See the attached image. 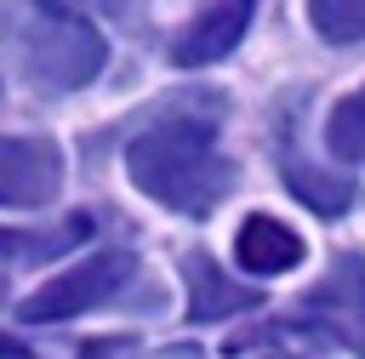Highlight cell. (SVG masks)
Listing matches in <instances>:
<instances>
[{"instance_id":"1","label":"cell","mask_w":365,"mask_h":359,"mask_svg":"<svg viewBox=\"0 0 365 359\" xmlns=\"http://www.w3.org/2000/svg\"><path fill=\"white\" fill-rule=\"evenodd\" d=\"M125 171L137 194L182 217H211L234 188V160L217 148L211 114H194V108H177L148 131H137L125 148Z\"/></svg>"},{"instance_id":"2","label":"cell","mask_w":365,"mask_h":359,"mask_svg":"<svg viewBox=\"0 0 365 359\" xmlns=\"http://www.w3.org/2000/svg\"><path fill=\"white\" fill-rule=\"evenodd\" d=\"M17 51H23L29 85H40V91H80V85H91L103 74V57H108L91 17L68 11V6H40L23 23Z\"/></svg>"},{"instance_id":"3","label":"cell","mask_w":365,"mask_h":359,"mask_svg":"<svg viewBox=\"0 0 365 359\" xmlns=\"http://www.w3.org/2000/svg\"><path fill=\"white\" fill-rule=\"evenodd\" d=\"M137 279V256L131 251H91L86 262H74L68 274L46 279L34 296L17 302V319L23 325H63L74 313H91L103 302H114L125 285Z\"/></svg>"},{"instance_id":"4","label":"cell","mask_w":365,"mask_h":359,"mask_svg":"<svg viewBox=\"0 0 365 359\" xmlns=\"http://www.w3.org/2000/svg\"><path fill=\"white\" fill-rule=\"evenodd\" d=\"M63 194V148L51 137H0V205L34 211Z\"/></svg>"},{"instance_id":"5","label":"cell","mask_w":365,"mask_h":359,"mask_svg":"<svg viewBox=\"0 0 365 359\" xmlns=\"http://www.w3.org/2000/svg\"><path fill=\"white\" fill-rule=\"evenodd\" d=\"M302 308L319 319V331H331L348 353L365 359V256L342 251V256L331 262V274L308 291Z\"/></svg>"},{"instance_id":"6","label":"cell","mask_w":365,"mask_h":359,"mask_svg":"<svg viewBox=\"0 0 365 359\" xmlns=\"http://www.w3.org/2000/svg\"><path fill=\"white\" fill-rule=\"evenodd\" d=\"M251 11H257L251 0H228V6H205V11H194V17L182 23V34L171 40V63H177V68H205V63L228 57V51L245 40Z\"/></svg>"},{"instance_id":"7","label":"cell","mask_w":365,"mask_h":359,"mask_svg":"<svg viewBox=\"0 0 365 359\" xmlns=\"http://www.w3.org/2000/svg\"><path fill=\"white\" fill-rule=\"evenodd\" d=\"M234 256H240L245 274L274 279V274H291V268L302 262V239H297V228H285V222H274V217L257 211V217L240 222V234H234Z\"/></svg>"},{"instance_id":"8","label":"cell","mask_w":365,"mask_h":359,"mask_svg":"<svg viewBox=\"0 0 365 359\" xmlns=\"http://www.w3.org/2000/svg\"><path fill=\"white\" fill-rule=\"evenodd\" d=\"M182 279H188V319H194V325H205V319H222V313H240V308H257V302H262V291H251V285H228V279H222V268H217L211 256H200V251H188V256H182Z\"/></svg>"},{"instance_id":"9","label":"cell","mask_w":365,"mask_h":359,"mask_svg":"<svg viewBox=\"0 0 365 359\" xmlns=\"http://www.w3.org/2000/svg\"><path fill=\"white\" fill-rule=\"evenodd\" d=\"M91 234V217H63L51 228H0V256L6 262H46L63 256L68 245H80Z\"/></svg>"},{"instance_id":"10","label":"cell","mask_w":365,"mask_h":359,"mask_svg":"<svg viewBox=\"0 0 365 359\" xmlns=\"http://www.w3.org/2000/svg\"><path fill=\"white\" fill-rule=\"evenodd\" d=\"M285 188H291L308 211H319V217H342V211L354 205V182H348V177L314 171V165H302V160H285Z\"/></svg>"},{"instance_id":"11","label":"cell","mask_w":365,"mask_h":359,"mask_svg":"<svg viewBox=\"0 0 365 359\" xmlns=\"http://www.w3.org/2000/svg\"><path fill=\"white\" fill-rule=\"evenodd\" d=\"M325 148H331L336 160L365 165V85L348 91V97L331 108V120H325Z\"/></svg>"},{"instance_id":"12","label":"cell","mask_w":365,"mask_h":359,"mask_svg":"<svg viewBox=\"0 0 365 359\" xmlns=\"http://www.w3.org/2000/svg\"><path fill=\"white\" fill-rule=\"evenodd\" d=\"M308 23H314L325 40H336V46L365 40V0H314V6H308Z\"/></svg>"},{"instance_id":"13","label":"cell","mask_w":365,"mask_h":359,"mask_svg":"<svg viewBox=\"0 0 365 359\" xmlns=\"http://www.w3.org/2000/svg\"><path fill=\"white\" fill-rule=\"evenodd\" d=\"M0 359H40L34 348H23L17 336H0Z\"/></svg>"},{"instance_id":"14","label":"cell","mask_w":365,"mask_h":359,"mask_svg":"<svg viewBox=\"0 0 365 359\" xmlns=\"http://www.w3.org/2000/svg\"><path fill=\"white\" fill-rule=\"evenodd\" d=\"M171 359H177V353H171ZM182 359H194V353H182Z\"/></svg>"}]
</instances>
